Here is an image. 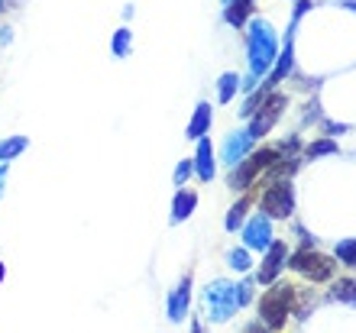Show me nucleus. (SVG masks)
<instances>
[{
	"instance_id": "20",
	"label": "nucleus",
	"mask_w": 356,
	"mask_h": 333,
	"mask_svg": "<svg viewBox=\"0 0 356 333\" xmlns=\"http://www.w3.org/2000/svg\"><path fill=\"white\" fill-rule=\"evenodd\" d=\"M246 211H250V201H246V197H243V201H236L234 207H230V213H227V223H224L227 230H230V233L240 230V227L246 223Z\"/></svg>"
},
{
	"instance_id": "28",
	"label": "nucleus",
	"mask_w": 356,
	"mask_h": 333,
	"mask_svg": "<svg viewBox=\"0 0 356 333\" xmlns=\"http://www.w3.org/2000/svg\"><path fill=\"white\" fill-rule=\"evenodd\" d=\"M3 275H7V268H3V262H0V282H3Z\"/></svg>"
},
{
	"instance_id": "22",
	"label": "nucleus",
	"mask_w": 356,
	"mask_h": 333,
	"mask_svg": "<svg viewBox=\"0 0 356 333\" xmlns=\"http://www.w3.org/2000/svg\"><path fill=\"white\" fill-rule=\"evenodd\" d=\"M337 259L343 262V266L356 268V240H343V243H337Z\"/></svg>"
},
{
	"instance_id": "11",
	"label": "nucleus",
	"mask_w": 356,
	"mask_h": 333,
	"mask_svg": "<svg viewBox=\"0 0 356 333\" xmlns=\"http://www.w3.org/2000/svg\"><path fill=\"white\" fill-rule=\"evenodd\" d=\"M285 256H289V246H285V243L272 240L269 246H266V259H263V268H259V282H263V285L275 282V275H279L282 266H285Z\"/></svg>"
},
{
	"instance_id": "13",
	"label": "nucleus",
	"mask_w": 356,
	"mask_h": 333,
	"mask_svg": "<svg viewBox=\"0 0 356 333\" xmlns=\"http://www.w3.org/2000/svg\"><path fill=\"white\" fill-rule=\"evenodd\" d=\"M188 301H191V275H185V282L172 291L169 298V320H181V317L188 314Z\"/></svg>"
},
{
	"instance_id": "14",
	"label": "nucleus",
	"mask_w": 356,
	"mask_h": 333,
	"mask_svg": "<svg viewBox=\"0 0 356 333\" xmlns=\"http://www.w3.org/2000/svg\"><path fill=\"white\" fill-rule=\"evenodd\" d=\"M195 204H197V195H195V191H185V188H178L175 204H172V223L188 220V217L195 213Z\"/></svg>"
},
{
	"instance_id": "1",
	"label": "nucleus",
	"mask_w": 356,
	"mask_h": 333,
	"mask_svg": "<svg viewBox=\"0 0 356 333\" xmlns=\"http://www.w3.org/2000/svg\"><path fill=\"white\" fill-rule=\"evenodd\" d=\"M246 46H250V72L256 74V78H263V74L272 72V65H275V33H272L269 19H259L256 17L253 23H250V29H246Z\"/></svg>"
},
{
	"instance_id": "9",
	"label": "nucleus",
	"mask_w": 356,
	"mask_h": 333,
	"mask_svg": "<svg viewBox=\"0 0 356 333\" xmlns=\"http://www.w3.org/2000/svg\"><path fill=\"white\" fill-rule=\"evenodd\" d=\"M250 149H253V133H250V130H236V133H230V136H227L224 149H220V156H224L227 165L234 168L240 159L250 156Z\"/></svg>"
},
{
	"instance_id": "16",
	"label": "nucleus",
	"mask_w": 356,
	"mask_h": 333,
	"mask_svg": "<svg viewBox=\"0 0 356 333\" xmlns=\"http://www.w3.org/2000/svg\"><path fill=\"white\" fill-rule=\"evenodd\" d=\"M236 88H240V74H236V72L220 74V81H217V101L230 104V101H234V94H236Z\"/></svg>"
},
{
	"instance_id": "5",
	"label": "nucleus",
	"mask_w": 356,
	"mask_h": 333,
	"mask_svg": "<svg viewBox=\"0 0 356 333\" xmlns=\"http://www.w3.org/2000/svg\"><path fill=\"white\" fill-rule=\"evenodd\" d=\"M295 272H301L305 278H311V282H327L330 275H334V268H337V262L330 259V256H324V252L311 250V246H305V250H298L295 256H291L289 262Z\"/></svg>"
},
{
	"instance_id": "25",
	"label": "nucleus",
	"mask_w": 356,
	"mask_h": 333,
	"mask_svg": "<svg viewBox=\"0 0 356 333\" xmlns=\"http://www.w3.org/2000/svg\"><path fill=\"white\" fill-rule=\"evenodd\" d=\"M191 172H195V162H178V168H175V185L178 188H185V181H188V175H191Z\"/></svg>"
},
{
	"instance_id": "3",
	"label": "nucleus",
	"mask_w": 356,
	"mask_h": 333,
	"mask_svg": "<svg viewBox=\"0 0 356 333\" xmlns=\"http://www.w3.org/2000/svg\"><path fill=\"white\" fill-rule=\"evenodd\" d=\"M291 301H295L291 285L269 288V291L263 295V304H259V311H263V324L272 327V330L285 327V320H289V314H291Z\"/></svg>"
},
{
	"instance_id": "18",
	"label": "nucleus",
	"mask_w": 356,
	"mask_h": 333,
	"mask_svg": "<svg viewBox=\"0 0 356 333\" xmlns=\"http://www.w3.org/2000/svg\"><path fill=\"white\" fill-rule=\"evenodd\" d=\"M334 298H337L340 304L356 307V278H340L337 285H334Z\"/></svg>"
},
{
	"instance_id": "15",
	"label": "nucleus",
	"mask_w": 356,
	"mask_h": 333,
	"mask_svg": "<svg viewBox=\"0 0 356 333\" xmlns=\"http://www.w3.org/2000/svg\"><path fill=\"white\" fill-rule=\"evenodd\" d=\"M207 130H211V104H197V111H195V117H191V123H188L185 136L201 139Z\"/></svg>"
},
{
	"instance_id": "17",
	"label": "nucleus",
	"mask_w": 356,
	"mask_h": 333,
	"mask_svg": "<svg viewBox=\"0 0 356 333\" xmlns=\"http://www.w3.org/2000/svg\"><path fill=\"white\" fill-rule=\"evenodd\" d=\"M26 146H29L26 136H10V139H3V143H0V162H10V159H17Z\"/></svg>"
},
{
	"instance_id": "10",
	"label": "nucleus",
	"mask_w": 356,
	"mask_h": 333,
	"mask_svg": "<svg viewBox=\"0 0 356 333\" xmlns=\"http://www.w3.org/2000/svg\"><path fill=\"white\" fill-rule=\"evenodd\" d=\"M295 23H298V19H295ZM295 23H291L289 36H285V49H282V56H275V58H279V65L272 68L269 81H266V91H269L272 84L285 81V78H289V74H291V68H295Z\"/></svg>"
},
{
	"instance_id": "23",
	"label": "nucleus",
	"mask_w": 356,
	"mask_h": 333,
	"mask_svg": "<svg viewBox=\"0 0 356 333\" xmlns=\"http://www.w3.org/2000/svg\"><path fill=\"white\" fill-rule=\"evenodd\" d=\"M337 152V143L334 139H318V143H311L308 146V156L318 159V156H334Z\"/></svg>"
},
{
	"instance_id": "29",
	"label": "nucleus",
	"mask_w": 356,
	"mask_h": 333,
	"mask_svg": "<svg viewBox=\"0 0 356 333\" xmlns=\"http://www.w3.org/2000/svg\"><path fill=\"white\" fill-rule=\"evenodd\" d=\"M3 3H7V0H0V10H3Z\"/></svg>"
},
{
	"instance_id": "4",
	"label": "nucleus",
	"mask_w": 356,
	"mask_h": 333,
	"mask_svg": "<svg viewBox=\"0 0 356 333\" xmlns=\"http://www.w3.org/2000/svg\"><path fill=\"white\" fill-rule=\"evenodd\" d=\"M275 159H279V152H275V149H269V146H266V149H256L250 159H240V162L234 165V175H230V188H234V191H243V188H250L256 181V175H259L263 168H269Z\"/></svg>"
},
{
	"instance_id": "26",
	"label": "nucleus",
	"mask_w": 356,
	"mask_h": 333,
	"mask_svg": "<svg viewBox=\"0 0 356 333\" xmlns=\"http://www.w3.org/2000/svg\"><path fill=\"white\" fill-rule=\"evenodd\" d=\"M236 291H240V304H246V301H253V285H250V282H243V285H236Z\"/></svg>"
},
{
	"instance_id": "19",
	"label": "nucleus",
	"mask_w": 356,
	"mask_h": 333,
	"mask_svg": "<svg viewBox=\"0 0 356 333\" xmlns=\"http://www.w3.org/2000/svg\"><path fill=\"white\" fill-rule=\"evenodd\" d=\"M250 10H253V3H243V0H230V7H227V23L230 26H243L246 17H250Z\"/></svg>"
},
{
	"instance_id": "8",
	"label": "nucleus",
	"mask_w": 356,
	"mask_h": 333,
	"mask_svg": "<svg viewBox=\"0 0 356 333\" xmlns=\"http://www.w3.org/2000/svg\"><path fill=\"white\" fill-rule=\"evenodd\" d=\"M243 240L250 250H266V246H269L272 243V217L269 213H256L253 220L246 223Z\"/></svg>"
},
{
	"instance_id": "30",
	"label": "nucleus",
	"mask_w": 356,
	"mask_h": 333,
	"mask_svg": "<svg viewBox=\"0 0 356 333\" xmlns=\"http://www.w3.org/2000/svg\"><path fill=\"white\" fill-rule=\"evenodd\" d=\"M227 3H230V0H227Z\"/></svg>"
},
{
	"instance_id": "24",
	"label": "nucleus",
	"mask_w": 356,
	"mask_h": 333,
	"mask_svg": "<svg viewBox=\"0 0 356 333\" xmlns=\"http://www.w3.org/2000/svg\"><path fill=\"white\" fill-rule=\"evenodd\" d=\"M227 262H230V268H236V272H246V268H250V252L246 250H230Z\"/></svg>"
},
{
	"instance_id": "12",
	"label": "nucleus",
	"mask_w": 356,
	"mask_h": 333,
	"mask_svg": "<svg viewBox=\"0 0 356 333\" xmlns=\"http://www.w3.org/2000/svg\"><path fill=\"white\" fill-rule=\"evenodd\" d=\"M195 172L201 181H211L214 178V146H211V139H197V156H195Z\"/></svg>"
},
{
	"instance_id": "2",
	"label": "nucleus",
	"mask_w": 356,
	"mask_h": 333,
	"mask_svg": "<svg viewBox=\"0 0 356 333\" xmlns=\"http://www.w3.org/2000/svg\"><path fill=\"white\" fill-rule=\"evenodd\" d=\"M204 304H207V317L214 320V324H224L230 317L236 314V307H240V291H236L234 282H227V278H217L211 285L204 288Z\"/></svg>"
},
{
	"instance_id": "27",
	"label": "nucleus",
	"mask_w": 356,
	"mask_h": 333,
	"mask_svg": "<svg viewBox=\"0 0 356 333\" xmlns=\"http://www.w3.org/2000/svg\"><path fill=\"white\" fill-rule=\"evenodd\" d=\"M3 178H7V162L0 165V195H3Z\"/></svg>"
},
{
	"instance_id": "6",
	"label": "nucleus",
	"mask_w": 356,
	"mask_h": 333,
	"mask_svg": "<svg viewBox=\"0 0 356 333\" xmlns=\"http://www.w3.org/2000/svg\"><path fill=\"white\" fill-rule=\"evenodd\" d=\"M263 211L269 217H289L295 211V188L291 181H272L263 191Z\"/></svg>"
},
{
	"instance_id": "21",
	"label": "nucleus",
	"mask_w": 356,
	"mask_h": 333,
	"mask_svg": "<svg viewBox=\"0 0 356 333\" xmlns=\"http://www.w3.org/2000/svg\"><path fill=\"white\" fill-rule=\"evenodd\" d=\"M130 46H133V29H117V33H113V42H111V52L117 58H123L127 56V52H130Z\"/></svg>"
},
{
	"instance_id": "7",
	"label": "nucleus",
	"mask_w": 356,
	"mask_h": 333,
	"mask_svg": "<svg viewBox=\"0 0 356 333\" xmlns=\"http://www.w3.org/2000/svg\"><path fill=\"white\" fill-rule=\"evenodd\" d=\"M259 107H263V113H259V117L253 120V127H250L253 139H263L266 133L275 127V120L282 117V107H285V97H282V94H272V97H266Z\"/></svg>"
}]
</instances>
